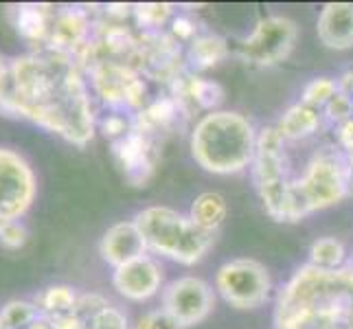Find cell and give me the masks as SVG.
I'll return each instance as SVG.
<instances>
[{
	"mask_svg": "<svg viewBox=\"0 0 353 329\" xmlns=\"http://www.w3.org/2000/svg\"><path fill=\"white\" fill-rule=\"evenodd\" d=\"M336 139H338V148L347 156L353 154V119L345 121V123H340L336 128Z\"/></svg>",
	"mask_w": 353,
	"mask_h": 329,
	"instance_id": "obj_35",
	"label": "cell"
},
{
	"mask_svg": "<svg viewBox=\"0 0 353 329\" xmlns=\"http://www.w3.org/2000/svg\"><path fill=\"white\" fill-rule=\"evenodd\" d=\"M296 187L310 213L343 202L349 196L347 154L336 145H325L310 158L305 174L296 180Z\"/></svg>",
	"mask_w": 353,
	"mask_h": 329,
	"instance_id": "obj_6",
	"label": "cell"
},
{
	"mask_svg": "<svg viewBox=\"0 0 353 329\" xmlns=\"http://www.w3.org/2000/svg\"><path fill=\"white\" fill-rule=\"evenodd\" d=\"M99 128H101L105 139H110L112 143H117L121 139H125L128 134L132 132V119L123 117L121 112H112V114H108L105 119L99 121Z\"/></svg>",
	"mask_w": 353,
	"mask_h": 329,
	"instance_id": "obj_28",
	"label": "cell"
},
{
	"mask_svg": "<svg viewBox=\"0 0 353 329\" xmlns=\"http://www.w3.org/2000/svg\"><path fill=\"white\" fill-rule=\"evenodd\" d=\"M51 319V316H48ZM53 323L57 329H90V323L79 319V316L72 312V314H62V316H53Z\"/></svg>",
	"mask_w": 353,
	"mask_h": 329,
	"instance_id": "obj_36",
	"label": "cell"
},
{
	"mask_svg": "<svg viewBox=\"0 0 353 329\" xmlns=\"http://www.w3.org/2000/svg\"><path fill=\"white\" fill-rule=\"evenodd\" d=\"M27 329H57L55 327V323H53V319H48V316H44V314H40L38 319H35Z\"/></svg>",
	"mask_w": 353,
	"mask_h": 329,
	"instance_id": "obj_39",
	"label": "cell"
},
{
	"mask_svg": "<svg viewBox=\"0 0 353 329\" xmlns=\"http://www.w3.org/2000/svg\"><path fill=\"white\" fill-rule=\"evenodd\" d=\"M172 35L178 42H193L198 38V27L191 18L178 16L172 20Z\"/></svg>",
	"mask_w": 353,
	"mask_h": 329,
	"instance_id": "obj_34",
	"label": "cell"
},
{
	"mask_svg": "<svg viewBox=\"0 0 353 329\" xmlns=\"http://www.w3.org/2000/svg\"><path fill=\"white\" fill-rule=\"evenodd\" d=\"M338 81L332 79V77H316L312 79L305 88H303V97L301 101L305 106H312L316 110L325 108L327 103H330L334 97L338 94Z\"/></svg>",
	"mask_w": 353,
	"mask_h": 329,
	"instance_id": "obj_27",
	"label": "cell"
},
{
	"mask_svg": "<svg viewBox=\"0 0 353 329\" xmlns=\"http://www.w3.org/2000/svg\"><path fill=\"white\" fill-rule=\"evenodd\" d=\"M180 106L174 97H161L132 117V128L143 134H152L158 128H167L178 117Z\"/></svg>",
	"mask_w": 353,
	"mask_h": 329,
	"instance_id": "obj_20",
	"label": "cell"
},
{
	"mask_svg": "<svg viewBox=\"0 0 353 329\" xmlns=\"http://www.w3.org/2000/svg\"><path fill=\"white\" fill-rule=\"evenodd\" d=\"M92 90L99 99L114 110H143L145 108V81L141 72L114 59H97L86 66Z\"/></svg>",
	"mask_w": 353,
	"mask_h": 329,
	"instance_id": "obj_8",
	"label": "cell"
},
{
	"mask_svg": "<svg viewBox=\"0 0 353 329\" xmlns=\"http://www.w3.org/2000/svg\"><path fill=\"white\" fill-rule=\"evenodd\" d=\"M0 329H3V321H0Z\"/></svg>",
	"mask_w": 353,
	"mask_h": 329,
	"instance_id": "obj_41",
	"label": "cell"
},
{
	"mask_svg": "<svg viewBox=\"0 0 353 329\" xmlns=\"http://www.w3.org/2000/svg\"><path fill=\"white\" fill-rule=\"evenodd\" d=\"M347 165H349V196H353V154L347 156Z\"/></svg>",
	"mask_w": 353,
	"mask_h": 329,
	"instance_id": "obj_40",
	"label": "cell"
},
{
	"mask_svg": "<svg viewBox=\"0 0 353 329\" xmlns=\"http://www.w3.org/2000/svg\"><path fill=\"white\" fill-rule=\"evenodd\" d=\"M338 88L343 94H347L349 99H353V70L345 72V75L338 79Z\"/></svg>",
	"mask_w": 353,
	"mask_h": 329,
	"instance_id": "obj_38",
	"label": "cell"
},
{
	"mask_svg": "<svg viewBox=\"0 0 353 329\" xmlns=\"http://www.w3.org/2000/svg\"><path fill=\"white\" fill-rule=\"evenodd\" d=\"M35 174L24 158L7 148H0V222L20 219L35 200Z\"/></svg>",
	"mask_w": 353,
	"mask_h": 329,
	"instance_id": "obj_10",
	"label": "cell"
},
{
	"mask_svg": "<svg viewBox=\"0 0 353 329\" xmlns=\"http://www.w3.org/2000/svg\"><path fill=\"white\" fill-rule=\"evenodd\" d=\"M112 283L121 297L130 301H148L163 286V268L150 255H145V257L114 268Z\"/></svg>",
	"mask_w": 353,
	"mask_h": 329,
	"instance_id": "obj_12",
	"label": "cell"
},
{
	"mask_svg": "<svg viewBox=\"0 0 353 329\" xmlns=\"http://www.w3.org/2000/svg\"><path fill=\"white\" fill-rule=\"evenodd\" d=\"M108 306H110V303H108V301H105L103 297H99V295H81V297L77 299L75 314L79 316V319L92 323L94 316L99 314L101 310H105Z\"/></svg>",
	"mask_w": 353,
	"mask_h": 329,
	"instance_id": "obj_33",
	"label": "cell"
},
{
	"mask_svg": "<svg viewBox=\"0 0 353 329\" xmlns=\"http://www.w3.org/2000/svg\"><path fill=\"white\" fill-rule=\"evenodd\" d=\"M99 252L105 263H110L112 268H121L139 257H145L148 246L141 235V230L137 222H119L110 226L103 233L99 241Z\"/></svg>",
	"mask_w": 353,
	"mask_h": 329,
	"instance_id": "obj_15",
	"label": "cell"
},
{
	"mask_svg": "<svg viewBox=\"0 0 353 329\" xmlns=\"http://www.w3.org/2000/svg\"><path fill=\"white\" fill-rule=\"evenodd\" d=\"M174 99L178 101L180 110H209L215 112V108L224 101V90L217 81L206 77H178L174 81Z\"/></svg>",
	"mask_w": 353,
	"mask_h": 329,
	"instance_id": "obj_17",
	"label": "cell"
},
{
	"mask_svg": "<svg viewBox=\"0 0 353 329\" xmlns=\"http://www.w3.org/2000/svg\"><path fill=\"white\" fill-rule=\"evenodd\" d=\"M319 40L334 51L353 48V3L325 5L316 22Z\"/></svg>",
	"mask_w": 353,
	"mask_h": 329,
	"instance_id": "obj_16",
	"label": "cell"
},
{
	"mask_svg": "<svg viewBox=\"0 0 353 329\" xmlns=\"http://www.w3.org/2000/svg\"><path fill=\"white\" fill-rule=\"evenodd\" d=\"M27 228L20 219H3L0 222V243L5 248H20L27 243Z\"/></svg>",
	"mask_w": 353,
	"mask_h": 329,
	"instance_id": "obj_29",
	"label": "cell"
},
{
	"mask_svg": "<svg viewBox=\"0 0 353 329\" xmlns=\"http://www.w3.org/2000/svg\"><path fill=\"white\" fill-rule=\"evenodd\" d=\"M215 288L228 306L257 310L270 297L272 281L263 263L254 259H233L217 270Z\"/></svg>",
	"mask_w": 353,
	"mask_h": 329,
	"instance_id": "obj_7",
	"label": "cell"
},
{
	"mask_svg": "<svg viewBox=\"0 0 353 329\" xmlns=\"http://www.w3.org/2000/svg\"><path fill=\"white\" fill-rule=\"evenodd\" d=\"M250 169L265 213L274 222H288V198L292 180L288 178L285 139L276 130V126L257 132V148H254Z\"/></svg>",
	"mask_w": 353,
	"mask_h": 329,
	"instance_id": "obj_5",
	"label": "cell"
},
{
	"mask_svg": "<svg viewBox=\"0 0 353 329\" xmlns=\"http://www.w3.org/2000/svg\"><path fill=\"white\" fill-rule=\"evenodd\" d=\"M215 308L211 286L198 277H180L163 292V310H167L180 327L202 323Z\"/></svg>",
	"mask_w": 353,
	"mask_h": 329,
	"instance_id": "obj_11",
	"label": "cell"
},
{
	"mask_svg": "<svg viewBox=\"0 0 353 329\" xmlns=\"http://www.w3.org/2000/svg\"><path fill=\"white\" fill-rule=\"evenodd\" d=\"M174 5L167 3H145V5H134V18H137L139 27L145 31L156 33L161 27L172 20Z\"/></svg>",
	"mask_w": 353,
	"mask_h": 329,
	"instance_id": "obj_26",
	"label": "cell"
},
{
	"mask_svg": "<svg viewBox=\"0 0 353 329\" xmlns=\"http://www.w3.org/2000/svg\"><path fill=\"white\" fill-rule=\"evenodd\" d=\"M90 20L86 11L77 7H64L53 11L51 20V33H48L46 48L57 53H64L70 57H77L83 46L90 42Z\"/></svg>",
	"mask_w": 353,
	"mask_h": 329,
	"instance_id": "obj_13",
	"label": "cell"
},
{
	"mask_svg": "<svg viewBox=\"0 0 353 329\" xmlns=\"http://www.w3.org/2000/svg\"><path fill=\"white\" fill-rule=\"evenodd\" d=\"M323 110H325V117L330 119L332 123L340 126V123H345V121L353 119V99H349L347 94L338 90V94Z\"/></svg>",
	"mask_w": 353,
	"mask_h": 329,
	"instance_id": "obj_30",
	"label": "cell"
},
{
	"mask_svg": "<svg viewBox=\"0 0 353 329\" xmlns=\"http://www.w3.org/2000/svg\"><path fill=\"white\" fill-rule=\"evenodd\" d=\"M226 55H228L226 40L213 33H202L189 44V62L200 70L220 64Z\"/></svg>",
	"mask_w": 353,
	"mask_h": 329,
	"instance_id": "obj_22",
	"label": "cell"
},
{
	"mask_svg": "<svg viewBox=\"0 0 353 329\" xmlns=\"http://www.w3.org/2000/svg\"><path fill=\"white\" fill-rule=\"evenodd\" d=\"M321 110H316L312 106H305L303 101L290 106L281 121L276 123V130L281 132V137L285 141H303L319 132L321 128Z\"/></svg>",
	"mask_w": 353,
	"mask_h": 329,
	"instance_id": "obj_19",
	"label": "cell"
},
{
	"mask_svg": "<svg viewBox=\"0 0 353 329\" xmlns=\"http://www.w3.org/2000/svg\"><path fill=\"white\" fill-rule=\"evenodd\" d=\"M134 222L148 250L182 266L202 261L215 241V233L200 228L189 215H182L169 206H148L137 213Z\"/></svg>",
	"mask_w": 353,
	"mask_h": 329,
	"instance_id": "obj_4",
	"label": "cell"
},
{
	"mask_svg": "<svg viewBox=\"0 0 353 329\" xmlns=\"http://www.w3.org/2000/svg\"><path fill=\"white\" fill-rule=\"evenodd\" d=\"M257 132L250 121L230 110L206 112L191 132V156L204 172L230 176L252 165Z\"/></svg>",
	"mask_w": 353,
	"mask_h": 329,
	"instance_id": "obj_3",
	"label": "cell"
},
{
	"mask_svg": "<svg viewBox=\"0 0 353 329\" xmlns=\"http://www.w3.org/2000/svg\"><path fill=\"white\" fill-rule=\"evenodd\" d=\"M0 112L27 119L77 148L92 141L97 128L81 66L75 57L46 46L7 59L0 81Z\"/></svg>",
	"mask_w": 353,
	"mask_h": 329,
	"instance_id": "obj_1",
	"label": "cell"
},
{
	"mask_svg": "<svg viewBox=\"0 0 353 329\" xmlns=\"http://www.w3.org/2000/svg\"><path fill=\"white\" fill-rule=\"evenodd\" d=\"M134 329H182V327L172 314L161 308V310L143 314L137 321V325H134Z\"/></svg>",
	"mask_w": 353,
	"mask_h": 329,
	"instance_id": "obj_31",
	"label": "cell"
},
{
	"mask_svg": "<svg viewBox=\"0 0 353 329\" xmlns=\"http://www.w3.org/2000/svg\"><path fill=\"white\" fill-rule=\"evenodd\" d=\"M299 38V27L285 16H268L257 22L254 31L237 44V55L254 66H274L292 53Z\"/></svg>",
	"mask_w": 353,
	"mask_h": 329,
	"instance_id": "obj_9",
	"label": "cell"
},
{
	"mask_svg": "<svg viewBox=\"0 0 353 329\" xmlns=\"http://www.w3.org/2000/svg\"><path fill=\"white\" fill-rule=\"evenodd\" d=\"M274 329H353V266H301L276 297Z\"/></svg>",
	"mask_w": 353,
	"mask_h": 329,
	"instance_id": "obj_2",
	"label": "cell"
},
{
	"mask_svg": "<svg viewBox=\"0 0 353 329\" xmlns=\"http://www.w3.org/2000/svg\"><path fill=\"white\" fill-rule=\"evenodd\" d=\"M9 14H11V20H14L16 31L24 40L46 46L48 33H51V20H53V11H48L46 5L24 3V5L11 7Z\"/></svg>",
	"mask_w": 353,
	"mask_h": 329,
	"instance_id": "obj_18",
	"label": "cell"
},
{
	"mask_svg": "<svg viewBox=\"0 0 353 329\" xmlns=\"http://www.w3.org/2000/svg\"><path fill=\"white\" fill-rule=\"evenodd\" d=\"M40 316V310L31 301H9L0 310L3 329H27Z\"/></svg>",
	"mask_w": 353,
	"mask_h": 329,
	"instance_id": "obj_25",
	"label": "cell"
},
{
	"mask_svg": "<svg viewBox=\"0 0 353 329\" xmlns=\"http://www.w3.org/2000/svg\"><path fill=\"white\" fill-rule=\"evenodd\" d=\"M90 329H130V323H128V316L119 308L108 306L92 319Z\"/></svg>",
	"mask_w": 353,
	"mask_h": 329,
	"instance_id": "obj_32",
	"label": "cell"
},
{
	"mask_svg": "<svg viewBox=\"0 0 353 329\" xmlns=\"http://www.w3.org/2000/svg\"><path fill=\"white\" fill-rule=\"evenodd\" d=\"M112 154L117 158L119 167L123 169L128 182H132L134 187H143L145 182H148V178L154 172V163H156L150 134H143L132 128V132L125 139L112 143Z\"/></svg>",
	"mask_w": 353,
	"mask_h": 329,
	"instance_id": "obj_14",
	"label": "cell"
},
{
	"mask_svg": "<svg viewBox=\"0 0 353 329\" xmlns=\"http://www.w3.org/2000/svg\"><path fill=\"white\" fill-rule=\"evenodd\" d=\"M105 14L110 16V18L123 20V18H128L130 14H134V7H132V5H108V7H105Z\"/></svg>",
	"mask_w": 353,
	"mask_h": 329,
	"instance_id": "obj_37",
	"label": "cell"
},
{
	"mask_svg": "<svg viewBox=\"0 0 353 329\" xmlns=\"http://www.w3.org/2000/svg\"><path fill=\"white\" fill-rule=\"evenodd\" d=\"M226 215H228V204L222 193H217V191L200 193V196L193 200L191 211H189V217L193 222L204 230H211V233H215V230L224 224Z\"/></svg>",
	"mask_w": 353,
	"mask_h": 329,
	"instance_id": "obj_21",
	"label": "cell"
},
{
	"mask_svg": "<svg viewBox=\"0 0 353 329\" xmlns=\"http://www.w3.org/2000/svg\"><path fill=\"white\" fill-rule=\"evenodd\" d=\"M79 295L70 286H51L46 288L42 295L35 299L40 314L44 316H62V314H72L77 308Z\"/></svg>",
	"mask_w": 353,
	"mask_h": 329,
	"instance_id": "obj_23",
	"label": "cell"
},
{
	"mask_svg": "<svg viewBox=\"0 0 353 329\" xmlns=\"http://www.w3.org/2000/svg\"><path fill=\"white\" fill-rule=\"evenodd\" d=\"M345 243L338 237H321L312 243L310 248V266L321 268V270H338L345 268Z\"/></svg>",
	"mask_w": 353,
	"mask_h": 329,
	"instance_id": "obj_24",
	"label": "cell"
}]
</instances>
